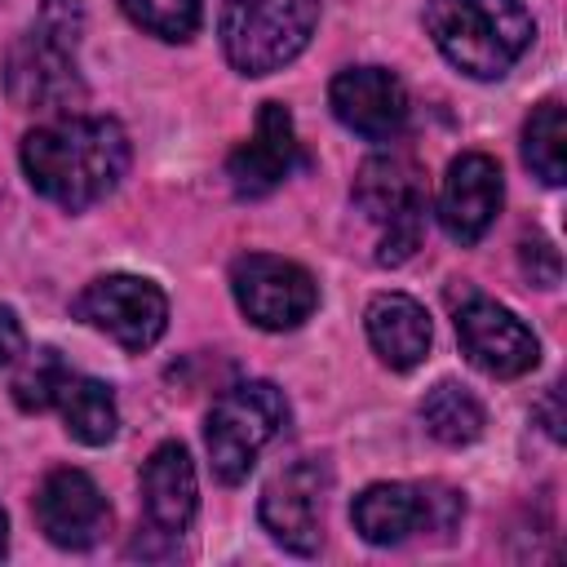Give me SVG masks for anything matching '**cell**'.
<instances>
[{
  "instance_id": "cell-1",
  "label": "cell",
  "mask_w": 567,
  "mask_h": 567,
  "mask_svg": "<svg viewBox=\"0 0 567 567\" xmlns=\"http://www.w3.org/2000/svg\"><path fill=\"white\" fill-rule=\"evenodd\" d=\"M128 133L111 115H58L22 137L27 182L58 208L80 213L106 199L128 173Z\"/></svg>"
},
{
  "instance_id": "cell-2",
  "label": "cell",
  "mask_w": 567,
  "mask_h": 567,
  "mask_svg": "<svg viewBox=\"0 0 567 567\" xmlns=\"http://www.w3.org/2000/svg\"><path fill=\"white\" fill-rule=\"evenodd\" d=\"M434 49L474 80H501L532 44L536 22L523 0H425Z\"/></svg>"
},
{
  "instance_id": "cell-3",
  "label": "cell",
  "mask_w": 567,
  "mask_h": 567,
  "mask_svg": "<svg viewBox=\"0 0 567 567\" xmlns=\"http://www.w3.org/2000/svg\"><path fill=\"white\" fill-rule=\"evenodd\" d=\"M84 9L80 0H44L31 31L9 49L4 89L22 111H71L84 97L80 49Z\"/></svg>"
},
{
  "instance_id": "cell-4",
  "label": "cell",
  "mask_w": 567,
  "mask_h": 567,
  "mask_svg": "<svg viewBox=\"0 0 567 567\" xmlns=\"http://www.w3.org/2000/svg\"><path fill=\"white\" fill-rule=\"evenodd\" d=\"M319 0H221L217 35L239 75H270L288 66L315 35Z\"/></svg>"
},
{
  "instance_id": "cell-5",
  "label": "cell",
  "mask_w": 567,
  "mask_h": 567,
  "mask_svg": "<svg viewBox=\"0 0 567 567\" xmlns=\"http://www.w3.org/2000/svg\"><path fill=\"white\" fill-rule=\"evenodd\" d=\"M288 425V399L270 381H239L230 385L208 421H204V447L213 461V474L221 483H244L270 439H279Z\"/></svg>"
},
{
  "instance_id": "cell-6",
  "label": "cell",
  "mask_w": 567,
  "mask_h": 567,
  "mask_svg": "<svg viewBox=\"0 0 567 567\" xmlns=\"http://www.w3.org/2000/svg\"><path fill=\"white\" fill-rule=\"evenodd\" d=\"M354 204L381 226L377 261L381 266H403L421 248V226H425V186L421 168L408 155H368L354 177Z\"/></svg>"
},
{
  "instance_id": "cell-7",
  "label": "cell",
  "mask_w": 567,
  "mask_h": 567,
  "mask_svg": "<svg viewBox=\"0 0 567 567\" xmlns=\"http://www.w3.org/2000/svg\"><path fill=\"white\" fill-rule=\"evenodd\" d=\"M465 501L447 483H372L354 496L350 523L368 545H403L421 532H452Z\"/></svg>"
},
{
  "instance_id": "cell-8",
  "label": "cell",
  "mask_w": 567,
  "mask_h": 567,
  "mask_svg": "<svg viewBox=\"0 0 567 567\" xmlns=\"http://www.w3.org/2000/svg\"><path fill=\"white\" fill-rule=\"evenodd\" d=\"M230 292L248 323L266 332L301 328L319 306V284L306 266L275 252H244L230 261Z\"/></svg>"
},
{
  "instance_id": "cell-9",
  "label": "cell",
  "mask_w": 567,
  "mask_h": 567,
  "mask_svg": "<svg viewBox=\"0 0 567 567\" xmlns=\"http://www.w3.org/2000/svg\"><path fill=\"white\" fill-rule=\"evenodd\" d=\"M75 315L89 328L106 332L115 346L142 354L168 328V297L142 275H102L75 297Z\"/></svg>"
},
{
  "instance_id": "cell-10",
  "label": "cell",
  "mask_w": 567,
  "mask_h": 567,
  "mask_svg": "<svg viewBox=\"0 0 567 567\" xmlns=\"http://www.w3.org/2000/svg\"><path fill=\"white\" fill-rule=\"evenodd\" d=\"M328 465L319 456H301L284 465L266 487H261V527L270 532L275 545L288 554H315L323 545V496H328Z\"/></svg>"
},
{
  "instance_id": "cell-11",
  "label": "cell",
  "mask_w": 567,
  "mask_h": 567,
  "mask_svg": "<svg viewBox=\"0 0 567 567\" xmlns=\"http://www.w3.org/2000/svg\"><path fill=\"white\" fill-rule=\"evenodd\" d=\"M456 337L465 359L496 381L523 377L540 359L536 332L492 297H470L465 306H456Z\"/></svg>"
},
{
  "instance_id": "cell-12",
  "label": "cell",
  "mask_w": 567,
  "mask_h": 567,
  "mask_svg": "<svg viewBox=\"0 0 567 567\" xmlns=\"http://www.w3.org/2000/svg\"><path fill=\"white\" fill-rule=\"evenodd\" d=\"M328 106L350 133H359L368 142H390L408 124V89L385 66L337 71L328 84Z\"/></svg>"
},
{
  "instance_id": "cell-13",
  "label": "cell",
  "mask_w": 567,
  "mask_h": 567,
  "mask_svg": "<svg viewBox=\"0 0 567 567\" xmlns=\"http://www.w3.org/2000/svg\"><path fill=\"white\" fill-rule=\"evenodd\" d=\"M35 518H40V532L58 549H89L106 536L111 505L84 470L62 465V470L44 474V483L35 492Z\"/></svg>"
},
{
  "instance_id": "cell-14",
  "label": "cell",
  "mask_w": 567,
  "mask_h": 567,
  "mask_svg": "<svg viewBox=\"0 0 567 567\" xmlns=\"http://www.w3.org/2000/svg\"><path fill=\"white\" fill-rule=\"evenodd\" d=\"M505 199V182H501V164L483 151H465L447 164L443 186H439V226L447 239L456 244H478L487 235V226L496 221Z\"/></svg>"
},
{
  "instance_id": "cell-15",
  "label": "cell",
  "mask_w": 567,
  "mask_h": 567,
  "mask_svg": "<svg viewBox=\"0 0 567 567\" xmlns=\"http://www.w3.org/2000/svg\"><path fill=\"white\" fill-rule=\"evenodd\" d=\"M297 164H301V142H297L292 111L284 102H261L252 137L244 146H235L230 159H226V177H230L239 199H261Z\"/></svg>"
},
{
  "instance_id": "cell-16",
  "label": "cell",
  "mask_w": 567,
  "mask_h": 567,
  "mask_svg": "<svg viewBox=\"0 0 567 567\" xmlns=\"http://www.w3.org/2000/svg\"><path fill=\"white\" fill-rule=\"evenodd\" d=\"M142 505L155 532L177 536L190 527L195 505H199V483H195V465L190 452L182 443H159L146 465H142Z\"/></svg>"
},
{
  "instance_id": "cell-17",
  "label": "cell",
  "mask_w": 567,
  "mask_h": 567,
  "mask_svg": "<svg viewBox=\"0 0 567 567\" xmlns=\"http://www.w3.org/2000/svg\"><path fill=\"white\" fill-rule=\"evenodd\" d=\"M363 328H368V341L381 354V363H390L399 372L425 363L430 341H434L425 306L408 292H377L363 310Z\"/></svg>"
},
{
  "instance_id": "cell-18",
  "label": "cell",
  "mask_w": 567,
  "mask_h": 567,
  "mask_svg": "<svg viewBox=\"0 0 567 567\" xmlns=\"http://www.w3.org/2000/svg\"><path fill=\"white\" fill-rule=\"evenodd\" d=\"M53 408L62 412L66 434H71L75 443H84V447H102V443H111L115 430H120V408H115V394H111L106 381H93V377H75V372H71V377L62 381Z\"/></svg>"
},
{
  "instance_id": "cell-19",
  "label": "cell",
  "mask_w": 567,
  "mask_h": 567,
  "mask_svg": "<svg viewBox=\"0 0 567 567\" xmlns=\"http://www.w3.org/2000/svg\"><path fill=\"white\" fill-rule=\"evenodd\" d=\"M421 425H425L430 439H439V443H447V447H465V443H474V439L483 434L487 412H483V403H478L465 385L439 381V385L421 399Z\"/></svg>"
},
{
  "instance_id": "cell-20",
  "label": "cell",
  "mask_w": 567,
  "mask_h": 567,
  "mask_svg": "<svg viewBox=\"0 0 567 567\" xmlns=\"http://www.w3.org/2000/svg\"><path fill=\"white\" fill-rule=\"evenodd\" d=\"M523 159L545 186L567 182V120L558 97H545L540 106H532L523 124Z\"/></svg>"
},
{
  "instance_id": "cell-21",
  "label": "cell",
  "mask_w": 567,
  "mask_h": 567,
  "mask_svg": "<svg viewBox=\"0 0 567 567\" xmlns=\"http://www.w3.org/2000/svg\"><path fill=\"white\" fill-rule=\"evenodd\" d=\"M120 9L128 13L133 27H142L146 35H159V40H190L199 31V13L204 4L199 0H120Z\"/></svg>"
},
{
  "instance_id": "cell-22",
  "label": "cell",
  "mask_w": 567,
  "mask_h": 567,
  "mask_svg": "<svg viewBox=\"0 0 567 567\" xmlns=\"http://www.w3.org/2000/svg\"><path fill=\"white\" fill-rule=\"evenodd\" d=\"M66 377H71V368L62 363V354H58L53 346L35 350V354L18 368V377H13V399H18V408H27V412H49V408L58 403V390H62Z\"/></svg>"
},
{
  "instance_id": "cell-23",
  "label": "cell",
  "mask_w": 567,
  "mask_h": 567,
  "mask_svg": "<svg viewBox=\"0 0 567 567\" xmlns=\"http://www.w3.org/2000/svg\"><path fill=\"white\" fill-rule=\"evenodd\" d=\"M523 270L532 275V284H540V288H554L558 284V252H554V244L549 239H523Z\"/></svg>"
},
{
  "instance_id": "cell-24",
  "label": "cell",
  "mask_w": 567,
  "mask_h": 567,
  "mask_svg": "<svg viewBox=\"0 0 567 567\" xmlns=\"http://www.w3.org/2000/svg\"><path fill=\"white\" fill-rule=\"evenodd\" d=\"M22 354V323L9 306H0V368Z\"/></svg>"
},
{
  "instance_id": "cell-25",
  "label": "cell",
  "mask_w": 567,
  "mask_h": 567,
  "mask_svg": "<svg viewBox=\"0 0 567 567\" xmlns=\"http://www.w3.org/2000/svg\"><path fill=\"white\" fill-rule=\"evenodd\" d=\"M554 399H558V385L549 390V399H545V408H554ZM545 430H549L554 439H563V425H558V412H549V425H545Z\"/></svg>"
},
{
  "instance_id": "cell-26",
  "label": "cell",
  "mask_w": 567,
  "mask_h": 567,
  "mask_svg": "<svg viewBox=\"0 0 567 567\" xmlns=\"http://www.w3.org/2000/svg\"><path fill=\"white\" fill-rule=\"evenodd\" d=\"M4 549H9V518H4V509H0V558H4Z\"/></svg>"
}]
</instances>
